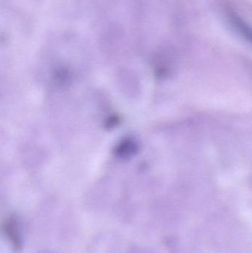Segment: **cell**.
<instances>
[{"label":"cell","mask_w":252,"mask_h":253,"mask_svg":"<svg viewBox=\"0 0 252 253\" xmlns=\"http://www.w3.org/2000/svg\"><path fill=\"white\" fill-rule=\"evenodd\" d=\"M3 231L13 248L17 250L21 249L22 244V239L16 226V221H5V223L3 224Z\"/></svg>","instance_id":"1"}]
</instances>
